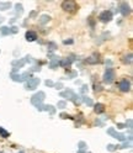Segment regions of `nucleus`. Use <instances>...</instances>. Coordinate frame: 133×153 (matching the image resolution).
Returning <instances> with one entry per match:
<instances>
[{"label":"nucleus","mask_w":133,"mask_h":153,"mask_svg":"<svg viewBox=\"0 0 133 153\" xmlns=\"http://www.w3.org/2000/svg\"><path fill=\"white\" fill-rule=\"evenodd\" d=\"M78 153H84V152H83V151H79V152H78Z\"/></svg>","instance_id":"nucleus-22"},{"label":"nucleus","mask_w":133,"mask_h":153,"mask_svg":"<svg viewBox=\"0 0 133 153\" xmlns=\"http://www.w3.org/2000/svg\"><path fill=\"white\" fill-rule=\"evenodd\" d=\"M40 84V78H29L26 82L25 88L27 90H35Z\"/></svg>","instance_id":"nucleus-3"},{"label":"nucleus","mask_w":133,"mask_h":153,"mask_svg":"<svg viewBox=\"0 0 133 153\" xmlns=\"http://www.w3.org/2000/svg\"><path fill=\"white\" fill-rule=\"evenodd\" d=\"M0 136H1V137H4V138H6V137H9V136H10V133H9V132L6 131V130L4 128V127H1V126H0Z\"/></svg>","instance_id":"nucleus-12"},{"label":"nucleus","mask_w":133,"mask_h":153,"mask_svg":"<svg viewBox=\"0 0 133 153\" xmlns=\"http://www.w3.org/2000/svg\"><path fill=\"white\" fill-rule=\"evenodd\" d=\"M107 150L112 152V151H115V150H116V147H115L113 145H108V146H107Z\"/></svg>","instance_id":"nucleus-17"},{"label":"nucleus","mask_w":133,"mask_h":153,"mask_svg":"<svg viewBox=\"0 0 133 153\" xmlns=\"http://www.w3.org/2000/svg\"><path fill=\"white\" fill-rule=\"evenodd\" d=\"M123 62H125V63H128V64H131V62H132V54L130 53L128 56H125V58H123Z\"/></svg>","instance_id":"nucleus-14"},{"label":"nucleus","mask_w":133,"mask_h":153,"mask_svg":"<svg viewBox=\"0 0 133 153\" xmlns=\"http://www.w3.org/2000/svg\"><path fill=\"white\" fill-rule=\"evenodd\" d=\"M49 20H51V17H49L48 15H42V16H41V19H40V24L41 25H44L46 24V22H48Z\"/></svg>","instance_id":"nucleus-11"},{"label":"nucleus","mask_w":133,"mask_h":153,"mask_svg":"<svg viewBox=\"0 0 133 153\" xmlns=\"http://www.w3.org/2000/svg\"><path fill=\"white\" fill-rule=\"evenodd\" d=\"M115 77H116L115 69L113 68H107L106 71H105V74H104V82L106 83V84H111V83L115 80Z\"/></svg>","instance_id":"nucleus-1"},{"label":"nucleus","mask_w":133,"mask_h":153,"mask_svg":"<svg viewBox=\"0 0 133 153\" xmlns=\"http://www.w3.org/2000/svg\"><path fill=\"white\" fill-rule=\"evenodd\" d=\"M64 43H65V45H68V43L72 45L73 43V40H65V41H64Z\"/></svg>","instance_id":"nucleus-19"},{"label":"nucleus","mask_w":133,"mask_h":153,"mask_svg":"<svg viewBox=\"0 0 133 153\" xmlns=\"http://www.w3.org/2000/svg\"><path fill=\"white\" fill-rule=\"evenodd\" d=\"M99 19H100V21H101V22H108V21H111L112 12L110 11V10H105V11H102L99 15Z\"/></svg>","instance_id":"nucleus-5"},{"label":"nucleus","mask_w":133,"mask_h":153,"mask_svg":"<svg viewBox=\"0 0 133 153\" xmlns=\"http://www.w3.org/2000/svg\"><path fill=\"white\" fill-rule=\"evenodd\" d=\"M44 98H46L44 93L43 91H38V93H36V94L31 98V103L33 104V105H36V106H40L41 103L44 100Z\"/></svg>","instance_id":"nucleus-2"},{"label":"nucleus","mask_w":133,"mask_h":153,"mask_svg":"<svg viewBox=\"0 0 133 153\" xmlns=\"http://www.w3.org/2000/svg\"><path fill=\"white\" fill-rule=\"evenodd\" d=\"M46 85L52 86V85H53V82H52V80H47V82H46Z\"/></svg>","instance_id":"nucleus-18"},{"label":"nucleus","mask_w":133,"mask_h":153,"mask_svg":"<svg viewBox=\"0 0 133 153\" xmlns=\"http://www.w3.org/2000/svg\"><path fill=\"white\" fill-rule=\"evenodd\" d=\"M117 126H118V128H123V127H125V125H122V123H118Z\"/></svg>","instance_id":"nucleus-21"},{"label":"nucleus","mask_w":133,"mask_h":153,"mask_svg":"<svg viewBox=\"0 0 133 153\" xmlns=\"http://www.w3.org/2000/svg\"><path fill=\"white\" fill-rule=\"evenodd\" d=\"M79 146H80V147H79L80 150H83V148H85V143H84V142H80V143H79Z\"/></svg>","instance_id":"nucleus-20"},{"label":"nucleus","mask_w":133,"mask_h":153,"mask_svg":"<svg viewBox=\"0 0 133 153\" xmlns=\"http://www.w3.org/2000/svg\"><path fill=\"white\" fill-rule=\"evenodd\" d=\"M105 111V106L102 104H96L95 105V113L96 114H102Z\"/></svg>","instance_id":"nucleus-10"},{"label":"nucleus","mask_w":133,"mask_h":153,"mask_svg":"<svg viewBox=\"0 0 133 153\" xmlns=\"http://www.w3.org/2000/svg\"><path fill=\"white\" fill-rule=\"evenodd\" d=\"M120 11H121V14H122L123 16H127L128 14H130L131 9H130V6H128L126 3H122L121 5H120Z\"/></svg>","instance_id":"nucleus-8"},{"label":"nucleus","mask_w":133,"mask_h":153,"mask_svg":"<svg viewBox=\"0 0 133 153\" xmlns=\"http://www.w3.org/2000/svg\"><path fill=\"white\" fill-rule=\"evenodd\" d=\"M118 88H120V90L123 91V93H127V91H130L131 89V83L128 79H122L120 82V84H118Z\"/></svg>","instance_id":"nucleus-6"},{"label":"nucleus","mask_w":133,"mask_h":153,"mask_svg":"<svg viewBox=\"0 0 133 153\" xmlns=\"http://www.w3.org/2000/svg\"><path fill=\"white\" fill-rule=\"evenodd\" d=\"M83 100H84V101H85V103L88 104V105H93V101H91V99L86 98V96H84V98H83Z\"/></svg>","instance_id":"nucleus-16"},{"label":"nucleus","mask_w":133,"mask_h":153,"mask_svg":"<svg viewBox=\"0 0 133 153\" xmlns=\"http://www.w3.org/2000/svg\"><path fill=\"white\" fill-rule=\"evenodd\" d=\"M107 133H108L110 136H112L113 138L118 140V141H122V142L126 141V136L122 135V133H120V132H116V130H115L113 127H110V128L107 130Z\"/></svg>","instance_id":"nucleus-4"},{"label":"nucleus","mask_w":133,"mask_h":153,"mask_svg":"<svg viewBox=\"0 0 133 153\" xmlns=\"http://www.w3.org/2000/svg\"><path fill=\"white\" fill-rule=\"evenodd\" d=\"M59 64H61V66L62 67H69L70 66V64H72V59H68V58H65V59H64V61H62L61 63H59Z\"/></svg>","instance_id":"nucleus-13"},{"label":"nucleus","mask_w":133,"mask_h":153,"mask_svg":"<svg viewBox=\"0 0 133 153\" xmlns=\"http://www.w3.org/2000/svg\"><path fill=\"white\" fill-rule=\"evenodd\" d=\"M37 38V34L33 31H27L26 32V40L29 41V42H32V41H36Z\"/></svg>","instance_id":"nucleus-9"},{"label":"nucleus","mask_w":133,"mask_h":153,"mask_svg":"<svg viewBox=\"0 0 133 153\" xmlns=\"http://www.w3.org/2000/svg\"><path fill=\"white\" fill-rule=\"evenodd\" d=\"M62 8L65 11H74V9H76V4L74 1H63Z\"/></svg>","instance_id":"nucleus-7"},{"label":"nucleus","mask_w":133,"mask_h":153,"mask_svg":"<svg viewBox=\"0 0 133 153\" xmlns=\"http://www.w3.org/2000/svg\"><path fill=\"white\" fill-rule=\"evenodd\" d=\"M65 101H59V103H58V108L59 109H64V108H65Z\"/></svg>","instance_id":"nucleus-15"}]
</instances>
